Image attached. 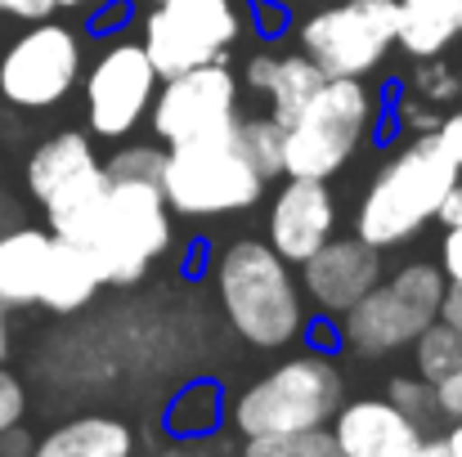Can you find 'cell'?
<instances>
[{
  "label": "cell",
  "mask_w": 462,
  "mask_h": 457,
  "mask_svg": "<svg viewBox=\"0 0 462 457\" xmlns=\"http://www.w3.org/2000/svg\"><path fill=\"white\" fill-rule=\"evenodd\" d=\"M458 175L462 170L440 149L436 131L413 135L368 184L364 206H359V238L377 251L400 247L404 238L440 220V206L449 188L458 184Z\"/></svg>",
  "instance_id": "cell-1"
},
{
  "label": "cell",
  "mask_w": 462,
  "mask_h": 457,
  "mask_svg": "<svg viewBox=\"0 0 462 457\" xmlns=\"http://www.w3.org/2000/svg\"><path fill=\"white\" fill-rule=\"evenodd\" d=\"M216 283H220V305H225L229 327L247 345L279 350L301 336L306 309H301L297 279L270 242H252V238L234 242L220 256Z\"/></svg>",
  "instance_id": "cell-2"
},
{
  "label": "cell",
  "mask_w": 462,
  "mask_h": 457,
  "mask_svg": "<svg viewBox=\"0 0 462 457\" xmlns=\"http://www.w3.org/2000/svg\"><path fill=\"white\" fill-rule=\"evenodd\" d=\"M341 404H346V386H341L337 363L323 350H310V354L279 363L261 381H252L229 404V422L243 440L279 435V431H310V426H328Z\"/></svg>",
  "instance_id": "cell-3"
},
{
  "label": "cell",
  "mask_w": 462,
  "mask_h": 457,
  "mask_svg": "<svg viewBox=\"0 0 462 457\" xmlns=\"http://www.w3.org/2000/svg\"><path fill=\"white\" fill-rule=\"evenodd\" d=\"M373 131V95L359 77H328L306 108L283 126V175L328 179L337 175Z\"/></svg>",
  "instance_id": "cell-4"
},
{
  "label": "cell",
  "mask_w": 462,
  "mask_h": 457,
  "mask_svg": "<svg viewBox=\"0 0 462 457\" xmlns=\"http://www.w3.org/2000/svg\"><path fill=\"white\" fill-rule=\"evenodd\" d=\"M445 274L440 265H404L395 270L386 283H377L364 301H355L337 318V336L346 350L364 354V359H382L395 354L404 345H413L440 314L445 297Z\"/></svg>",
  "instance_id": "cell-5"
},
{
  "label": "cell",
  "mask_w": 462,
  "mask_h": 457,
  "mask_svg": "<svg viewBox=\"0 0 462 457\" xmlns=\"http://www.w3.org/2000/svg\"><path fill=\"white\" fill-rule=\"evenodd\" d=\"M229 135L234 131L171 144L162 170V197L171 211L202 220V215H234L261 202L265 179L243 161Z\"/></svg>",
  "instance_id": "cell-6"
},
{
  "label": "cell",
  "mask_w": 462,
  "mask_h": 457,
  "mask_svg": "<svg viewBox=\"0 0 462 457\" xmlns=\"http://www.w3.org/2000/svg\"><path fill=\"white\" fill-rule=\"evenodd\" d=\"M171 247V206L153 184H113L104 220L86 251L99 265V279L113 288H131L149 274L157 256Z\"/></svg>",
  "instance_id": "cell-7"
},
{
  "label": "cell",
  "mask_w": 462,
  "mask_h": 457,
  "mask_svg": "<svg viewBox=\"0 0 462 457\" xmlns=\"http://www.w3.org/2000/svg\"><path fill=\"white\" fill-rule=\"evenodd\" d=\"M400 36L395 0H328L301 23V54L323 77H368Z\"/></svg>",
  "instance_id": "cell-8"
},
{
  "label": "cell",
  "mask_w": 462,
  "mask_h": 457,
  "mask_svg": "<svg viewBox=\"0 0 462 457\" xmlns=\"http://www.w3.org/2000/svg\"><path fill=\"white\" fill-rule=\"evenodd\" d=\"M234 41H238L234 0H157V9L144 23V50L162 81L189 68L220 63Z\"/></svg>",
  "instance_id": "cell-9"
},
{
  "label": "cell",
  "mask_w": 462,
  "mask_h": 457,
  "mask_svg": "<svg viewBox=\"0 0 462 457\" xmlns=\"http://www.w3.org/2000/svg\"><path fill=\"white\" fill-rule=\"evenodd\" d=\"M77 72H81V41L68 27L41 18L5 50L0 95L14 108H54L77 86Z\"/></svg>",
  "instance_id": "cell-10"
},
{
  "label": "cell",
  "mask_w": 462,
  "mask_h": 457,
  "mask_svg": "<svg viewBox=\"0 0 462 457\" xmlns=\"http://www.w3.org/2000/svg\"><path fill=\"white\" fill-rule=\"evenodd\" d=\"M153 135L166 144L225 135L238 122V77L225 63L189 68L180 77H166L153 95Z\"/></svg>",
  "instance_id": "cell-11"
},
{
  "label": "cell",
  "mask_w": 462,
  "mask_h": 457,
  "mask_svg": "<svg viewBox=\"0 0 462 457\" xmlns=\"http://www.w3.org/2000/svg\"><path fill=\"white\" fill-rule=\"evenodd\" d=\"M153 95H157V68L144 45L122 41V45L104 50L99 63L86 77V117H90V131L99 140L131 135L149 117Z\"/></svg>",
  "instance_id": "cell-12"
},
{
  "label": "cell",
  "mask_w": 462,
  "mask_h": 457,
  "mask_svg": "<svg viewBox=\"0 0 462 457\" xmlns=\"http://www.w3.org/2000/svg\"><path fill=\"white\" fill-rule=\"evenodd\" d=\"M310 301L323 314H346L355 301H364L382 283V251L368 247L359 233L355 238H328L306 265H301Z\"/></svg>",
  "instance_id": "cell-13"
},
{
  "label": "cell",
  "mask_w": 462,
  "mask_h": 457,
  "mask_svg": "<svg viewBox=\"0 0 462 457\" xmlns=\"http://www.w3.org/2000/svg\"><path fill=\"white\" fill-rule=\"evenodd\" d=\"M332 224L337 202L328 193V179H288L270 206V247L288 265H306L332 238Z\"/></svg>",
  "instance_id": "cell-14"
},
{
  "label": "cell",
  "mask_w": 462,
  "mask_h": 457,
  "mask_svg": "<svg viewBox=\"0 0 462 457\" xmlns=\"http://www.w3.org/2000/svg\"><path fill=\"white\" fill-rule=\"evenodd\" d=\"M328 426L341 457H413L427 440V431L391 399H350Z\"/></svg>",
  "instance_id": "cell-15"
},
{
  "label": "cell",
  "mask_w": 462,
  "mask_h": 457,
  "mask_svg": "<svg viewBox=\"0 0 462 457\" xmlns=\"http://www.w3.org/2000/svg\"><path fill=\"white\" fill-rule=\"evenodd\" d=\"M108 188L113 179L104 175V166H86L81 175H72L68 184H59L41 206H45V220H50V233L63 238V242H77L86 247L104 220V206H108Z\"/></svg>",
  "instance_id": "cell-16"
},
{
  "label": "cell",
  "mask_w": 462,
  "mask_h": 457,
  "mask_svg": "<svg viewBox=\"0 0 462 457\" xmlns=\"http://www.w3.org/2000/svg\"><path fill=\"white\" fill-rule=\"evenodd\" d=\"M323 81H328V77L319 72V63H314L310 54H256V59L247 63V86L265 95L270 117H274L279 126H288V122L306 108V99Z\"/></svg>",
  "instance_id": "cell-17"
},
{
  "label": "cell",
  "mask_w": 462,
  "mask_h": 457,
  "mask_svg": "<svg viewBox=\"0 0 462 457\" xmlns=\"http://www.w3.org/2000/svg\"><path fill=\"white\" fill-rule=\"evenodd\" d=\"M104 288L99 265L86 247L50 238V256H45V274H41V297L36 305L54 309V314H77L81 305L95 301V292Z\"/></svg>",
  "instance_id": "cell-18"
},
{
  "label": "cell",
  "mask_w": 462,
  "mask_h": 457,
  "mask_svg": "<svg viewBox=\"0 0 462 457\" xmlns=\"http://www.w3.org/2000/svg\"><path fill=\"white\" fill-rule=\"evenodd\" d=\"M135 435L117 417H72L36 440L32 457H131Z\"/></svg>",
  "instance_id": "cell-19"
},
{
  "label": "cell",
  "mask_w": 462,
  "mask_h": 457,
  "mask_svg": "<svg viewBox=\"0 0 462 457\" xmlns=\"http://www.w3.org/2000/svg\"><path fill=\"white\" fill-rule=\"evenodd\" d=\"M400 9V36L413 59H440L462 36V0H395Z\"/></svg>",
  "instance_id": "cell-20"
},
{
  "label": "cell",
  "mask_w": 462,
  "mask_h": 457,
  "mask_svg": "<svg viewBox=\"0 0 462 457\" xmlns=\"http://www.w3.org/2000/svg\"><path fill=\"white\" fill-rule=\"evenodd\" d=\"M50 238L41 229H14L0 233V305H36L41 297V274L50 256Z\"/></svg>",
  "instance_id": "cell-21"
},
{
  "label": "cell",
  "mask_w": 462,
  "mask_h": 457,
  "mask_svg": "<svg viewBox=\"0 0 462 457\" xmlns=\"http://www.w3.org/2000/svg\"><path fill=\"white\" fill-rule=\"evenodd\" d=\"M86 166H95V149H90V140L86 135H77V131H63V135H54V140H45L41 149L32 152V161H27V188H32V197H50L59 184H68L72 175H81Z\"/></svg>",
  "instance_id": "cell-22"
},
{
  "label": "cell",
  "mask_w": 462,
  "mask_h": 457,
  "mask_svg": "<svg viewBox=\"0 0 462 457\" xmlns=\"http://www.w3.org/2000/svg\"><path fill=\"white\" fill-rule=\"evenodd\" d=\"M229 417V404L220 395L216 381H189L162 413V426L175 435V440H207L220 431V422Z\"/></svg>",
  "instance_id": "cell-23"
},
{
  "label": "cell",
  "mask_w": 462,
  "mask_h": 457,
  "mask_svg": "<svg viewBox=\"0 0 462 457\" xmlns=\"http://www.w3.org/2000/svg\"><path fill=\"white\" fill-rule=\"evenodd\" d=\"M234 149L243 152V161L261 175V179H274L283 175V126L274 117H247V122H234Z\"/></svg>",
  "instance_id": "cell-24"
},
{
  "label": "cell",
  "mask_w": 462,
  "mask_h": 457,
  "mask_svg": "<svg viewBox=\"0 0 462 457\" xmlns=\"http://www.w3.org/2000/svg\"><path fill=\"white\" fill-rule=\"evenodd\" d=\"M243 457H341L332 426L310 431H279V435H252L243 440Z\"/></svg>",
  "instance_id": "cell-25"
},
{
  "label": "cell",
  "mask_w": 462,
  "mask_h": 457,
  "mask_svg": "<svg viewBox=\"0 0 462 457\" xmlns=\"http://www.w3.org/2000/svg\"><path fill=\"white\" fill-rule=\"evenodd\" d=\"M413 363H418V377H427L431 386L440 381V377H449V372H458L462 368V332L458 327H449V323H431L413 345Z\"/></svg>",
  "instance_id": "cell-26"
},
{
  "label": "cell",
  "mask_w": 462,
  "mask_h": 457,
  "mask_svg": "<svg viewBox=\"0 0 462 457\" xmlns=\"http://www.w3.org/2000/svg\"><path fill=\"white\" fill-rule=\"evenodd\" d=\"M162 170H166V152L153 149V144L122 149L104 166V175H108L113 184H153V188H162Z\"/></svg>",
  "instance_id": "cell-27"
},
{
  "label": "cell",
  "mask_w": 462,
  "mask_h": 457,
  "mask_svg": "<svg viewBox=\"0 0 462 457\" xmlns=\"http://www.w3.org/2000/svg\"><path fill=\"white\" fill-rule=\"evenodd\" d=\"M386 399H391L404 417H413L422 431H427L431 422H440V408H436V386H431L427 377H391Z\"/></svg>",
  "instance_id": "cell-28"
},
{
  "label": "cell",
  "mask_w": 462,
  "mask_h": 457,
  "mask_svg": "<svg viewBox=\"0 0 462 457\" xmlns=\"http://www.w3.org/2000/svg\"><path fill=\"white\" fill-rule=\"evenodd\" d=\"M409 95L422 99V104H431V108H445V104H454L462 95V72L436 63V59H422V68L409 81Z\"/></svg>",
  "instance_id": "cell-29"
},
{
  "label": "cell",
  "mask_w": 462,
  "mask_h": 457,
  "mask_svg": "<svg viewBox=\"0 0 462 457\" xmlns=\"http://www.w3.org/2000/svg\"><path fill=\"white\" fill-rule=\"evenodd\" d=\"M23 413H27V390H23V381H18L14 372L0 368V431L18 426Z\"/></svg>",
  "instance_id": "cell-30"
},
{
  "label": "cell",
  "mask_w": 462,
  "mask_h": 457,
  "mask_svg": "<svg viewBox=\"0 0 462 457\" xmlns=\"http://www.w3.org/2000/svg\"><path fill=\"white\" fill-rule=\"evenodd\" d=\"M436 408H440V422H449V426L462 422V368L436 381Z\"/></svg>",
  "instance_id": "cell-31"
},
{
  "label": "cell",
  "mask_w": 462,
  "mask_h": 457,
  "mask_svg": "<svg viewBox=\"0 0 462 457\" xmlns=\"http://www.w3.org/2000/svg\"><path fill=\"white\" fill-rule=\"evenodd\" d=\"M440 274H445V283L462 288V224L445 229V242H440Z\"/></svg>",
  "instance_id": "cell-32"
},
{
  "label": "cell",
  "mask_w": 462,
  "mask_h": 457,
  "mask_svg": "<svg viewBox=\"0 0 462 457\" xmlns=\"http://www.w3.org/2000/svg\"><path fill=\"white\" fill-rule=\"evenodd\" d=\"M436 140H440V149L449 152V161L462 170V108H454V113H445V117H440Z\"/></svg>",
  "instance_id": "cell-33"
},
{
  "label": "cell",
  "mask_w": 462,
  "mask_h": 457,
  "mask_svg": "<svg viewBox=\"0 0 462 457\" xmlns=\"http://www.w3.org/2000/svg\"><path fill=\"white\" fill-rule=\"evenodd\" d=\"M54 9H59L54 0H0V14H14V18H27V23H41Z\"/></svg>",
  "instance_id": "cell-34"
},
{
  "label": "cell",
  "mask_w": 462,
  "mask_h": 457,
  "mask_svg": "<svg viewBox=\"0 0 462 457\" xmlns=\"http://www.w3.org/2000/svg\"><path fill=\"white\" fill-rule=\"evenodd\" d=\"M32 449H36V440L27 435L23 422L9 426V431H0V457H32Z\"/></svg>",
  "instance_id": "cell-35"
},
{
  "label": "cell",
  "mask_w": 462,
  "mask_h": 457,
  "mask_svg": "<svg viewBox=\"0 0 462 457\" xmlns=\"http://www.w3.org/2000/svg\"><path fill=\"white\" fill-rule=\"evenodd\" d=\"M436 318L462 332V288H454V283L445 288V297H440V314H436Z\"/></svg>",
  "instance_id": "cell-36"
},
{
  "label": "cell",
  "mask_w": 462,
  "mask_h": 457,
  "mask_svg": "<svg viewBox=\"0 0 462 457\" xmlns=\"http://www.w3.org/2000/svg\"><path fill=\"white\" fill-rule=\"evenodd\" d=\"M440 224H445V229L462 224V179L449 188V197H445V206H440Z\"/></svg>",
  "instance_id": "cell-37"
},
{
  "label": "cell",
  "mask_w": 462,
  "mask_h": 457,
  "mask_svg": "<svg viewBox=\"0 0 462 457\" xmlns=\"http://www.w3.org/2000/svg\"><path fill=\"white\" fill-rule=\"evenodd\" d=\"M413 457H454V453H449L445 435H427V440H422V449H418Z\"/></svg>",
  "instance_id": "cell-38"
},
{
  "label": "cell",
  "mask_w": 462,
  "mask_h": 457,
  "mask_svg": "<svg viewBox=\"0 0 462 457\" xmlns=\"http://www.w3.org/2000/svg\"><path fill=\"white\" fill-rule=\"evenodd\" d=\"M445 444H449V453L462 457V422H454L449 431H445Z\"/></svg>",
  "instance_id": "cell-39"
},
{
  "label": "cell",
  "mask_w": 462,
  "mask_h": 457,
  "mask_svg": "<svg viewBox=\"0 0 462 457\" xmlns=\"http://www.w3.org/2000/svg\"><path fill=\"white\" fill-rule=\"evenodd\" d=\"M54 5H63V9H72V5H86V0H54Z\"/></svg>",
  "instance_id": "cell-40"
},
{
  "label": "cell",
  "mask_w": 462,
  "mask_h": 457,
  "mask_svg": "<svg viewBox=\"0 0 462 457\" xmlns=\"http://www.w3.org/2000/svg\"><path fill=\"white\" fill-rule=\"evenodd\" d=\"M0 323H5V305H0Z\"/></svg>",
  "instance_id": "cell-41"
}]
</instances>
